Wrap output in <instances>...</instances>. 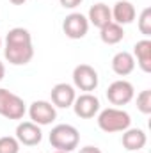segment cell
<instances>
[{"label": "cell", "instance_id": "6da1fadb", "mask_svg": "<svg viewBox=\"0 0 151 153\" xmlns=\"http://www.w3.org/2000/svg\"><path fill=\"white\" fill-rule=\"evenodd\" d=\"M4 55L13 66H25L34 57V45L32 36L23 27H14L5 36Z\"/></svg>", "mask_w": 151, "mask_h": 153}, {"label": "cell", "instance_id": "7a4b0ae2", "mask_svg": "<svg viewBox=\"0 0 151 153\" xmlns=\"http://www.w3.org/2000/svg\"><path fill=\"white\" fill-rule=\"evenodd\" d=\"M98 126L100 130L107 134H115V132H124L132 125V117L126 111L119 107H109L98 112Z\"/></svg>", "mask_w": 151, "mask_h": 153}, {"label": "cell", "instance_id": "3957f363", "mask_svg": "<svg viewBox=\"0 0 151 153\" xmlns=\"http://www.w3.org/2000/svg\"><path fill=\"white\" fill-rule=\"evenodd\" d=\"M50 144L59 150V152H73L75 148H78V143H80V134L73 125H68V123H62V125H57L52 128L50 135Z\"/></svg>", "mask_w": 151, "mask_h": 153}, {"label": "cell", "instance_id": "277c9868", "mask_svg": "<svg viewBox=\"0 0 151 153\" xmlns=\"http://www.w3.org/2000/svg\"><path fill=\"white\" fill-rule=\"evenodd\" d=\"M25 112V102L9 89L0 87V116H4L5 119H21Z\"/></svg>", "mask_w": 151, "mask_h": 153}, {"label": "cell", "instance_id": "5b68a950", "mask_svg": "<svg viewBox=\"0 0 151 153\" xmlns=\"http://www.w3.org/2000/svg\"><path fill=\"white\" fill-rule=\"evenodd\" d=\"M133 96H135V89H133L132 82H128V80H115L107 89V100L115 107H123V105L130 103L133 100Z\"/></svg>", "mask_w": 151, "mask_h": 153}, {"label": "cell", "instance_id": "8992f818", "mask_svg": "<svg viewBox=\"0 0 151 153\" xmlns=\"http://www.w3.org/2000/svg\"><path fill=\"white\" fill-rule=\"evenodd\" d=\"M98 71L89 66V64H78L73 70V84L76 89L84 91V93H91L98 87Z\"/></svg>", "mask_w": 151, "mask_h": 153}, {"label": "cell", "instance_id": "52a82bcc", "mask_svg": "<svg viewBox=\"0 0 151 153\" xmlns=\"http://www.w3.org/2000/svg\"><path fill=\"white\" fill-rule=\"evenodd\" d=\"M29 116L32 119V123H36L39 126H44V125H50L55 121L57 117V111L53 107L52 102H46V100H36L30 103L29 107Z\"/></svg>", "mask_w": 151, "mask_h": 153}, {"label": "cell", "instance_id": "ba28073f", "mask_svg": "<svg viewBox=\"0 0 151 153\" xmlns=\"http://www.w3.org/2000/svg\"><path fill=\"white\" fill-rule=\"evenodd\" d=\"M71 107H73V111H75V114L78 117L93 119L94 116L100 112V100L93 93H84V94L76 96Z\"/></svg>", "mask_w": 151, "mask_h": 153}, {"label": "cell", "instance_id": "9c48e42d", "mask_svg": "<svg viewBox=\"0 0 151 153\" xmlns=\"http://www.w3.org/2000/svg\"><path fill=\"white\" fill-rule=\"evenodd\" d=\"M62 30L70 39H82L87 30H89V22L87 16H84L82 13H71L64 18L62 22Z\"/></svg>", "mask_w": 151, "mask_h": 153}, {"label": "cell", "instance_id": "30bf717a", "mask_svg": "<svg viewBox=\"0 0 151 153\" xmlns=\"http://www.w3.org/2000/svg\"><path fill=\"white\" fill-rule=\"evenodd\" d=\"M20 144H25V146H38L43 139V132H41V126L32 123V121H21L18 126H16V135Z\"/></svg>", "mask_w": 151, "mask_h": 153}, {"label": "cell", "instance_id": "8fae6325", "mask_svg": "<svg viewBox=\"0 0 151 153\" xmlns=\"http://www.w3.org/2000/svg\"><path fill=\"white\" fill-rule=\"evenodd\" d=\"M50 96H52V103L53 107H59V109H68L73 105L76 98L75 87L66 84V82H61V84H55L50 91Z\"/></svg>", "mask_w": 151, "mask_h": 153}, {"label": "cell", "instance_id": "7c38bea8", "mask_svg": "<svg viewBox=\"0 0 151 153\" xmlns=\"http://www.w3.org/2000/svg\"><path fill=\"white\" fill-rule=\"evenodd\" d=\"M123 148L128 150V152H141L146 143H148V137H146V132L142 128H126L123 132Z\"/></svg>", "mask_w": 151, "mask_h": 153}, {"label": "cell", "instance_id": "4fadbf2b", "mask_svg": "<svg viewBox=\"0 0 151 153\" xmlns=\"http://www.w3.org/2000/svg\"><path fill=\"white\" fill-rule=\"evenodd\" d=\"M110 13H112V22L119 23L121 27L132 23L135 20V14H137L133 4L128 2V0H117L114 4V7L110 9Z\"/></svg>", "mask_w": 151, "mask_h": 153}, {"label": "cell", "instance_id": "5bb4252c", "mask_svg": "<svg viewBox=\"0 0 151 153\" xmlns=\"http://www.w3.org/2000/svg\"><path fill=\"white\" fill-rule=\"evenodd\" d=\"M87 22L93 23L94 27L98 29H103L105 25H109L112 22V13H110V7L103 2H98L94 5H91L89 9V14H87Z\"/></svg>", "mask_w": 151, "mask_h": 153}, {"label": "cell", "instance_id": "9a60e30c", "mask_svg": "<svg viewBox=\"0 0 151 153\" xmlns=\"http://www.w3.org/2000/svg\"><path fill=\"white\" fill-rule=\"evenodd\" d=\"M133 59H137V64L139 68L144 71V73H150L151 71V41L148 38L141 39L135 43L133 46Z\"/></svg>", "mask_w": 151, "mask_h": 153}, {"label": "cell", "instance_id": "2e32d148", "mask_svg": "<svg viewBox=\"0 0 151 153\" xmlns=\"http://www.w3.org/2000/svg\"><path fill=\"white\" fill-rule=\"evenodd\" d=\"M135 70V59L130 52H117L112 57V71L119 76L130 75Z\"/></svg>", "mask_w": 151, "mask_h": 153}, {"label": "cell", "instance_id": "e0dca14e", "mask_svg": "<svg viewBox=\"0 0 151 153\" xmlns=\"http://www.w3.org/2000/svg\"><path fill=\"white\" fill-rule=\"evenodd\" d=\"M100 38H101V41L105 45H117L124 38V30H123V27L119 23L110 22L109 25H105L103 29H100Z\"/></svg>", "mask_w": 151, "mask_h": 153}, {"label": "cell", "instance_id": "ac0fdd59", "mask_svg": "<svg viewBox=\"0 0 151 153\" xmlns=\"http://www.w3.org/2000/svg\"><path fill=\"white\" fill-rule=\"evenodd\" d=\"M0 153H20V143L16 137L4 135L0 137Z\"/></svg>", "mask_w": 151, "mask_h": 153}, {"label": "cell", "instance_id": "d6986e66", "mask_svg": "<svg viewBox=\"0 0 151 153\" xmlns=\"http://www.w3.org/2000/svg\"><path fill=\"white\" fill-rule=\"evenodd\" d=\"M137 109L142 114H151V89H144L137 94Z\"/></svg>", "mask_w": 151, "mask_h": 153}, {"label": "cell", "instance_id": "ffe728a7", "mask_svg": "<svg viewBox=\"0 0 151 153\" xmlns=\"http://www.w3.org/2000/svg\"><path fill=\"white\" fill-rule=\"evenodd\" d=\"M139 30H141V34H144L146 38L151 36V9L150 7L142 9V13H141V16H139Z\"/></svg>", "mask_w": 151, "mask_h": 153}, {"label": "cell", "instance_id": "44dd1931", "mask_svg": "<svg viewBox=\"0 0 151 153\" xmlns=\"http://www.w3.org/2000/svg\"><path fill=\"white\" fill-rule=\"evenodd\" d=\"M61 2V5L64 7V9H75V7H78L84 0H59Z\"/></svg>", "mask_w": 151, "mask_h": 153}, {"label": "cell", "instance_id": "7402d4cb", "mask_svg": "<svg viewBox=\"0 0 151 153\" xmlns=\"http://www.w3.org/2000/svg\"><path fill=\"white\" fill-rule=\"evenodd\" d=\"M78 153H103V152L98 146H84V148H80Z\"/></svg>", "mask_w": 151, "mask_h": 153}, {"label": "cell", "instance_id": "603a6c76", "mask_svg": "<svg viewBox=\"0 0 151 153\" xmlns=\"http://www.w3.org/2000/svg\"><path fill=\"white\" fill-rule=\"evenodd\" d=\"M4 76H5V66H4V62L0 61V80H2Z\"/></svg>", "mask_w": 151, "mask_h": 153}, {"label": "cell", "instance_id": "cb8c5ba5", "mask_svg": "<svg viewBox=\"0 0 151 153\" xmlns=\"http://www.w3.org/2000/svg\"><path fill=\"white\" fill-rule=\"evenodd\" d=\"M9 2H11V4H14V5H23L27 0H9Z\"/></svg>", "mask_w": 151, "mask_h": 153}, {"label": "cell", "instance_id": "d4e9b609", "mask_svg": "<svg viewBox=\"0 0 151 153\" xmlns=\"http://www.w3.org/2000/svg\"><path fill=\"white\" fill-rule=\"evenodd\" d=\"M53 153H66V152H59V150H55V152H53Z\"/></svg>", "mask_w": 151, "mask_h": 153}, {"label": "cell", "instance_id": "484cf974", "mask_svg": "<svg viewBox=\"0 0 151 153\" xmlns=\"http://www.w3.org/2000/svg\"><path fill=\"white\" fill-rule=\"evenodd\" d=\"M132 153H144V152H132Z\"/></svg>", "mask_w": 151, "mask_h": 153}, {"label": "cell", "instance_id": "4316f807", "mask_svg": "<svg viewBox=\"0 0 151 153\" xmlns=\"http://www.w3.org/2000/svg\"><path fill=\"white\" fill-rule=\"evenodd\" d=\"M0 48H2V38H0Z\"/></svg>", "mask_w": 151, "mask_h": 153}]
</instances>
